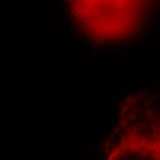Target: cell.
Here are the masks:
<instances>
[{"instance_id": "obj_1", "label": "cell", "mask_w": 160, "mask_h": 160, "mask_svg": "<svg viewBox=\"0 0 160 160\" xmlns=\"http://www.w3.org/2000/svg\"><path fill=\"white\" fill-rule=\"evenodd\" d=\"M159 97L146 89L126 99L105 143V160H159Z\"/></svg>"}]
</instances>
